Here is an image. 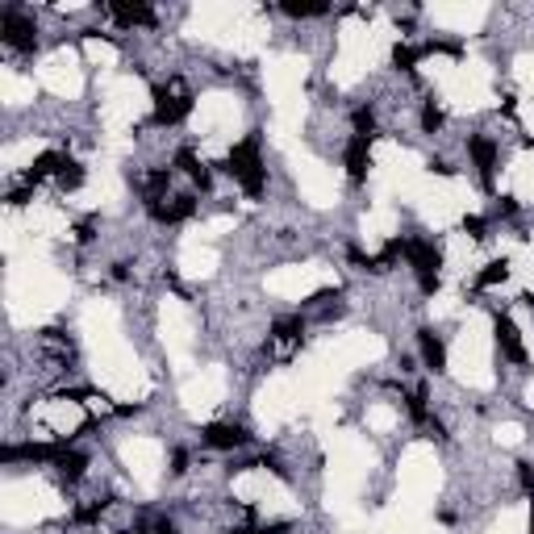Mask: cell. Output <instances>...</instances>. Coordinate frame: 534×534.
I'll return each instance as SVG.
<instances>
[{"mask_svg":"<svg viewBox=\"0 0 534 534\" xmlns=\"http://www.w3.org/2000/svg\"><path fill=\"white\" fill-rule=\"evenodd\" d=\"M305 347V318H280L267 330V355L276 364H293Z\"/></svg>","mask_w":534,"mask_h":534,"instance_id":"5","label":"cell"},{"mask_svg":"<svg viewBox=\"0 0 534 534\" xmlns=\"http://www.w3.org/2000/svg\"><path fill=\"white\" fill-rule=\"evenodd\" d=\"M505 280H510V259H493L484 272H476L472 285L476 288H497V285H505Z\"/></svg>","mask_w":534,"mask_h":534,"instance_id":"14","label":"cell"},{"mask_svg":"<svg viewBox=\"0 0 534 534\" xmlns=\"http://www.w3.org/2000/svg\"><path fill=\"white\" fill-rule=\"evenodd\" d=\"M342 163H347V176H351L355 184H364L367 171H372V142H367V138H351V142H347V155H342Z\"/></svg>","mask_w":534,"mask_h":534,"instance_id":"12","label":"cell"},{"mask_svg":"<svg viewBox=\"0 0 534 534\" xmlns=\"http://www.w3.org/2000/svg\"><path fill=\"white\" fill-rule=\"evenodd\" d=\"M84 180H88L84 163L63 159V167H59V176H55V188H59V193H76V188H84Z\"/></svg>","mask_w":534,"mask_h":534,"instance_id":"13","label":"cell"},{"mask_svg":"<svg viewBox=\"0 0 534 534\" xmlns=\"http://www.w3.org/2000/svg\"><path fill=\"white\" fill-rule=\"evenodd\" d=\"M122 534H147V530H122Z\"/></svg>","mask_w":534,"mask_h":534,"instance_id":"16","label":"cell"},{"mask_svg":"<svg viewBox=\"0 0 534 534\" xmlns=\"http://www.w3.org/2000/svg\"><path fill=\"white\" fill-rule=\"evenodd\" d=\"M418 122H421V134H439L443 130V122H447V113H443V104L434 101H421V113H418Z\"/></svg>","mask_w":534,"mask_h":534,"instance_id":"15","label":"cell"},{"mask_svg":"<svg viewBox=\"0 0 534 534\" xmlns=\"http://www.w3.org/2000/svg\"><path fill=\"white\" fill-rule=\"evenodd\" d=\"M193 88H188V80L184 76H167V80L155 88V113H150V122L159 125V130H171V125H180L184 117H193Z\"/></svg>","mask_w":534,"mask_h":534,"instance_id":"2","label":"cell"},{"mask_svg":"<svg viewBox=\"0 0 534 534\" xmlns=\"http://www.w3.org/2000/svg\"><path fill=\"white\" fill-rule=\"evenodd\" d=\"M0 38H5V46L17 50V55H34V50H38L34 13L17 9V5H5V13H0Z\"/></svg>","mask_w":534,"mask_h":534,"instance_id":"4","label":"cell"},{"mask_svg":"<svg viewBox=\"0 0 534 534\" xmlns=\"http://www.w3.org/2000/svg\"><path fill=\"white\" fill-rule=\"evenodd\" d=\"M101 17L117 22L122 30H150V25L159 22V13L150 9V5H122V0H113V5H101Z\"/></svg>","mask_w":534,"mask_h":534,"instance_id":"7","label":"cell"},{"mask_svg":"<svg viewBox=\"0 0 534 534\" xmlns=\"http://www.w3.org/2000/svg\"><path fill=\"white\" fill-rule=\"evenodd\" d=\"M176 167L188 176V184L193 188H201V193H209V184H213V171H209V163L196 155L193 147H184V150H176Z\"/></svg>","mask_w":534,"mask_h":534,"instance_id":"10","label":"cell"},{"mask_svg":"<svg viewBox=\"0 0 534 534\" xmlns=\"http://www.w3.org/2000/svg\"><path fill=\"white\" fill-rule=\"evenodd\" d=\"M405 263L413 267V276H418V288L426 296L439 293V285H443V250L434 247L430 239H405Z\"/></svg>","mask_w":534,"mask_h":534,"instance_id":"3","label":"cell"},{"mask_svg":"<svg viewBox=\"0 0 534 534\" xmlns=\"http://www.w3.org/2000/svg\"><path fill=\"white\" fill-rule=\"evenodd\" d=\"M530 534H534V518H530Z\"/></svg>","mask_w":534,"mask_h":534,"instance_id":"17","label":"cell"},{"mask_svg":"<svg viewBox=\"0 0 534 534\" xmlns=\"http://www.w3.org/2000/svg\"><path fill=\"white\" fill-rule=\"evenodd\" d=\"M222 171H226L230 180L239 184L247 196H263V193H267V167H263V150H259V138H255V134L230 147Z\"/></svg>","mask_w":534,"mask_h":534,"instance_id":"1","label":"cell"},{"mask_svg":"<svg viewBox=\"0 0 534 534\" xmlns=\"http://www.w3.org/2000/svg\"><path fill=\"white\" fill-rule=\"evenodd\" d=\"M201 443L209 451H242V447H250V430L242 421H209L201 430Z\"/></svg>","mask_w":534,"mask_h":534,"instance_id":"6","label":"cell"},{"mask_svg":"<svg viewBox=\"0 0 534 534\" xmlns=\"http://www.w3.org/2000/svg\"><path fill=\"white\" fill-rule=\"evenodd\" d=\"M418 351H421V364L430 367V372H443L447 367V342L439 330H430V326L418 330Z\"/></svg>","mask_w":534,"mask_h":534,"instance_id":"11","label":"cell"},{"mask_svg":"<svg viewBox=\"0 0 534 534\" xmlns=\"http://www.w3.org/2000/svg\"><path fill=\"white\" fill-rule=\"evenodd\" d=\"M467 159H472V167H476L480 184L493 188V176H497V142L484 138V134H472L467 138Z\"/></svg>","mask_w":534,"mask_h":534,"instance_id":"8","label":"cell"},{"mask_svg":"<svg viewBox=\"0 0 534 534\" xmlns=\"http://www.w3.org/2000/svg\"><path fill=\"white\" fill-rule=\"evenodd\" d=\"M493 334H497V351L510 359V364H526V342H522V330L513 326L510 313H497L493 318Z\"/></svg>","mask_w":534,"mask_h":534,"instance_id":"9","label":"cell"}]
</instances>
